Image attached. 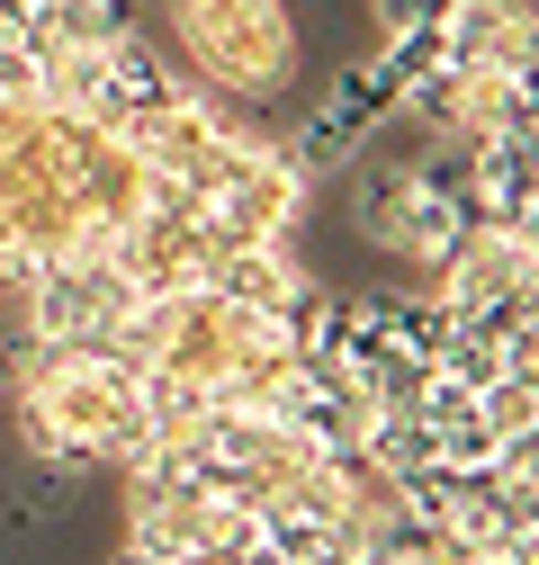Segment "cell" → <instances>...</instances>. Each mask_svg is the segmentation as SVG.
I'll return each instance as SVG.
<instances>
[{
    "instance_id": "1",
    "label": "cell",
    "mask_w": 539,
    "mask_h": 565,
    "mask_svg": "<svg viewBox=\"0 0 539 565\" xmlns=\"http://www.w3.org/2000/svg\"><path fill=\"white\" fill-rule=\"evenodd\" d=\"M189 73L216 99H270L297 73V19L288 0H162Z\"/></svg>"
},
{
    "instance_id": "2",
    "label": "cell",
    "mask_w": 539,
    "mask_h": 565,
    "mask_svg": "<svg viewBox=\"0 0 539 565\" xmlns=\"http://www.w3.org/2000/svg\"><path fill=\"white\" fill-rule=\"evenodd\" d=\"M351 225L395 252V260H414L432 269L458 234H467V198H458V162H369L360 189H351Z\"/></svg>"
},
{
    "instance_id": "3",
    "label": "cell",
    "mask_w": 539,
    "mask_h": 565,
    "mask_svg": "<svg viewBox=\"0 0 539 565\" xmlns=\"http://www.w3.org/2000/svg\"><path fill=\"white\" fill-rule=\"evenodd\" d=\"M423 297L450 306L458 323L539 297V243H530V225H467V234L423 269Z\"/></svg>"
},
{
    "instance_id": "4",
    "label": "cell",
    "mask_w": 539,
    "mask_h": 565,
    "mask_svg": "<svg viewBox=\"0 0 539 565\" xmlns=\"http://www.w3.org/2000/svg\"><path fill=\"white\" fill-rule=\"evenodd\" d=\"M208 288H216L225 306H243V315H270V323H288V315H297V297H306V278H297L288 243H243V252L208 260Z\"/></svg>"
},
{
    "instance_id": "5",
    "label": "cell",
    "mask_w": 539,
    "mask_h": 565,
    "mask_svg": "<svg viewBox=\"0 0 539 565\" xmlns=\"http://www.w3.org/2000/svg\"><path fill=\"white\" fill-rule=\"evenodd\" d=\"M369 10H378V36H404V28H432L450 0H369Z\"/></svg>"
}]
</instances>
